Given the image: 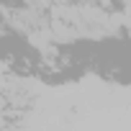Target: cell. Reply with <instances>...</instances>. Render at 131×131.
I'll return each instance as SVG.
<instances>
[]
</instances>
